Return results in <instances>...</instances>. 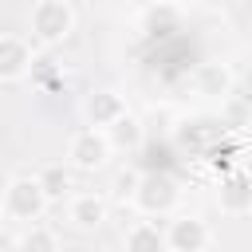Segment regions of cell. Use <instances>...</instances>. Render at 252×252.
I'll use <instances>...</instances> for the list:
<instances>
[{"label":"cell","instance_id":"obj_13","mask_svg":"<svg viewBox=\"0 0 252 252\" xmlns=\"http://www.w3.org/2000/svg\"><path fill=\"white\" fill-rule=\"evenodd\" d=\"M35 177H39V189L47 193V201H63V197L71 201V197H75V193H71V189H75V169H71L67 161H51V165H43Z\"/></svg>","mask_w":252,"mask_h":252},{"label":"cell","instance_id":"obj_3","mask_svg":"<svg viewBox=\"0 0 252 252\" xmlns=\"http://www.w3.org/2000/svg\"><path fill=\"white\" fill-rule=\"evenodd\" d=\"M110 142H106V134L102 130H91V126H83V130H75L71 138H67V165L75 169V173H94V169H102L106 161H110Z\"/></svg>","mask_w":252,"mask_h":252},{"label":"cell","instance_id":"obj_8","mask_svg":"<svg viewBox=\"0 0 252 252\" xmlns=\"http://www.w3.org/2000/svg\"><path fill=\"white\" fill-rule=\"evenodd\" d=\"M217 209L224 217H248L252 213V173H244V169L224 173L217 185Z\"/></svg>","mask_w":252,"mask_h":252},{"label":"cell","instance_id":"obj_9","mask_svg":"<svg viewBox=\"0 0 252 252\" xmlns=\"http://www.w3.org/2000/svg\"><path fill=\"white\" fill-rule=\"evenodd\" d=\"M232 87H236V75H232V67H228V63H220V59L197 63V71H193V91H197L201 98L224 102V98L232 94Z\"/></svg>","mask_w":252,"mask_h":252},{"label":"cell","instance_id":"obj_14","mask_svg":"<svg viewBox=\"0 0 252 252\" xmlns=\"http://www.w3.org/2000/svg\"><path fill=\"white\" fill-rule=\"evenodd\" d=\"M16 252H63L59 232L51 224H24V232L16 236Z\"/></svg>","mask_w":252,"mask_h":252},{"label":"cell","instance_id":"obj_12","mask_svg":"<svg viewBox=\"0 0 252 252\" xmlns=\"http://www.w3.org/2000/svg\"><path fill=\"white\" fill-rule=\"evenodd\" d=\"M102 134H106V142H110L114 154H134V150H142V142H146V122L126 110V114H122L110 130H102Z\"/></svg>","mask_w":252,"mask_h":252},{"label":"cell","instance_id":"obj_2","mask_svg":"<svg viewBox=\"0 0 252 252\" xmlns=\"http://www.w3.org/2000/svg\"><path fill=\"white\" fill-rule=\"evenodd\" d=\"M47 193L39 189V177L35 173H24V177H12L4 185V217L12 220H24V224H39V217L47 213Z\"/></svg>","mask_w":252,"mask_h":252},{"label":"cell","instance_id":"obj_10","mask_svg":"<svg viewBox=\"0 0 252 252\" xmlns=\"http://www.w3.org/2000/svg\"><path fill=\"white\" fill-rule=\"evenodd\" d=\"M106 217H110V205H106L102 193H75V197L67 201V220H71L79 232H94V228H102Z\"/></svg>","mask_w":252,"mask_h":252},{"label":"cell","instance_id":"obj_16","mask_svg":"<svg viewBox=\"0 0 252 252\" xmlns=\"http://www.w3.org/2000/svg\"><path fill=\"white\" fill-rule=\"evenodd\" d=\"M138 181H142V173H134V169H130V173H118V181H114V185H118V193H122V197H134V193H138Z\"/></svg>","mask_w":252,"mask_h":252},{"label":"cell","instance_id":"obj_5","mask_svg":"<svg viewBox=\"0 0 252 252\" xmlns=\"http://www.w3.org/2000/svg\"><path fill=\"white\" fill-rule=\"evenodd\" d=\"M35 67V47L28 35L0 32V83H16Z\"/></svg>","mask_w":252,"mask_h":252},{"label":"cell","instance_id":"obj_1","mask_svg":"<svg viewBox=\"0 0 252 252\" xmlns=\"http://www.w3.org/2000/svg\"><path fill=\"white\" fill-rule=\"evenodd\" d=\"M75 24H79V12H75V4H67V0H39V4H32V12H28V32H32V39H35L39 47H59V43H67L71 32H75Z\"/></svg>","mask_w":252,"mask_h":252},{"label":"cell","instance_id":"obj_17","mask_svg":"<svg viewBox=\"0 0 252 252\" xmlns=\"http://www.w3.org/2000/svg\"><path fill=\"white\" fill-rule=\"evenodd\" d=\"M0 220H4V193H0Z\"/></svg>","mask_w":252,"mask_h":252},{"label":"cell","instance_id":"obj_7","mask_svg":"<svg viewBox=\"0 0 252 252\" xmlns=\"http://www.w3.org/2000/svg\"><path fill=\"white\" fill-rule=\"evenodd\" d=\"M122 114H126V98H122L118 91L98 87V91L83 94V118H87V126H91V130H110Z\"/></svg>","mask_w":252,"mask_h":252},{"label":"cell","instance_id":"obj_15","mask_svg":"<svg viewBox=\"0 0 252 252\" xmlns=\"http://www.w3.org/2000/svg\"><path fill=\"white\" fill-rule=\"evenodd\" d=\"M177 16H181V8L158 4V8H146V12H142V24H146V32H165L169 24H177Z\"/></svg>","mask_w":252,"mask_h":252},{"label":"cell","instance_id":"obj_4","mask_svg":"<svg viewBox=\"0 0 252 252\" xmlns=\"http://www.w3.org/2000/svg\"><path fill=\"white\" fill-rule=\"evenodd\" d=\"M130 201H134V209H138L142 217H169V213L177 209V201H181V189H177V181L165 177V173H142L138 193H134Z\"/></svg>","mask_w":252,"mask_h":252},{"label":"cell","instance_id":"obj_6","mask_svg":"<svg viewBox=\"0 0 252 252\" xmlns=\"http://www.w3.org/2000/svg\"><path fill=\"white\" fill-rule=\"evenodd\" d=\"M165 240H169V252H205L213 244V228L201 217L181 213L165 224Z\"/></svg>","mask_w":252,"mask_h":252},{"label":"cell","instance_id":"obj_11","mask_svg":"<svg viewBox=\"0 0 252 252\" xmlns=\"http://www.w3.org/2000/svg\"><path fill=\"white\" fill-rule=\"evenodd\" d=\"M122 252H169L165 228L158 220H134L122 236Z\"/></svg>","mask_w":252,"mask_h":252}]
</instances>
